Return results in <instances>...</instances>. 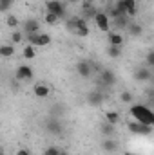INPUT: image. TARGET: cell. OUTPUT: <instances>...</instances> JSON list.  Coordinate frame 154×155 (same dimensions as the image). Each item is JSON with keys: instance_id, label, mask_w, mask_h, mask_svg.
<instances>
[{"instance_id": "1", "label": "cell", "mask_w": 154, "mask_h": 155, "mask_svg": "<svg viewBox=\"0 0 154 155\" xmlns=\"http://www.w3.org/2000/svg\"><path fill=\"white\" fill-rule=\"evenodd\" d=\"M131 116L134 117V121L142 123V124H154V114L147 105H132L131 107Z\"/></svg>"}, {"instance_id": "6", "label": "cell", "mask_w": 154, "mask_h": 155, "mask_svg": "<svg viewBox=\"0 0 154 155\" xmlns=\"http://www.w3.org/2000/svg\"><path fill=\"white\" fill-rule=\"evenodd\" d=\"M15 78H16L18 81H29V79H33V69L27 67V65H20V67L16 69Z\"/></svg>"}, {"instance_id": "25", "label": "cell", "mask_w": 154, "mask_h": 155, "mask_svg": "<svg viewBox=\"0 0 154 155\" xmlns=\"http://www.w3.org/2000/svg\"><path fill=\"white\" fill-rule=\"evenodd\" d=\"M5 24H7L9 27H16L20 22H18V18H16L15 15H7V18H5Z\"/></svg>"}, {"instance_id": "22", "label": "cell", "mask_w": 154, "mask_h": 155, "mask_svg": "<svg viewBox=\"0 0 154 155\" xmlns=\"http://www.w3.org/2000/svg\"><path fill=\"white\" fill-rule=\"evenodd\" d=\"M47 130H49V132H54V134H60V132H62V126H60L58 121H49V123H47Z\"/></svg>"}, {"instance_id": "18", "label": "cell", "mask_w": 154, "mask_h": 155, "mask_svg": "<svg viewBox=\"0 0 154 155\" xmlns=\"http://www.w3.org/2000/svg\"><path fill=\"white\" fill-rule=\"evenodd\" d=\"M105 121L111 123V124H116V123L120 121V114H118V112H113V110H109V112L105 114Z\"/></svg>"}, {"instance_id": "13", "label": "cell", "mask_w": 154, "mask_h": 155, "mask_svg": "<svg viewBox=\"0 0 154 155\" xmlns=\"http://www.w3.org/2000/svg\"><path fill=\"white\" fill-rule=\"evenodd\" d=\"M109 45H118L121 47L123 45V36L120 33H109Z\"/></svg>"}, {"instance_id": "4", "label": "cell", "mask_w": 154, "mask_h": 155, "mask_svg": "<svg viewBox=\"0 0 154 155\" xmlns=\"http://www.w3.org/2000/svg\"><path fill=\"white\" fill-rule=\"evenodd\" d=\"M45 7H47L49 13L56 15L58 18H65V5L60 0H47L45 2Z\"/></svg>"}, {"instance_id": "5", "label": "cell", "mask_w": 154, "mask_h": 155, "mask_svg": "<svg viewBox=\"0 0 154 155\" xmlns=\"http://www.w3.org/2000/svg\"><path fill=\"white\" fill-rule=\"evenodd\" d=\"M76 72L82 78H91V74H93V65H91V61H87V60L78 61L76 63Z\"/></svg>"}, {"instance_id": "30", "label": "cell", "mask_w": 154, "mask_h": 155, "mask_svg": "<svg viewBox=\"0 0 154 155\" xmlns=\"http://www.w3.org/2000/svg\"><path fill=\"white\" fill-rule=\"evenodd\" d=\"M120 99H121L123 103H131V101H132V94L125 90V92H121V96H120Z\"/></svg>"}, {"instance_id": "21", "label": "cell", "mask_w": 154, "mask_h": 155, "mask_svg": "<svg viewBox=\"0 0 154 155\" xmlns=\"http://www.w3.org/2000/svg\"><path fill=\"white\" fill-rule=\"evenodd\" d=\"M127 27H129V33H131V35H132V36H140V35H142V31H143V29H142V25H140V24H132V25H131V24H129V25H127Z\"/></svg>"}, {"instance_id": "19", "label": "cell", "mask_w": 154, "mask_h": 155, "mask_svg": "<svg viewBox=\"0 0 154 155\" xmlns=\"http://www.w3.org/2000/svg\"><path fill=\"white\" fill-rule=\"evenodd\" d=\"M116 148H118L116 141H113V139H109V137H107V139L103 141V150H105V152H114Z\"/></svg>"}, {"instance_id": "11", "label": "cell", "mask_w": 154, "mask_h": 155, "mask_svg": "<svg viewBox=\"0 0 154 155\" xmlns=\"http://www.w3.org/2000/svg\"><path fill=\"white\" fill-rule=\"evenodd\" d=\"M134 78L138 79V81H149L151 78H152V72H151V69H140V71H136V74H134Z\"/></svg>"}, {"instance_id": "24", "label": "cell", "mask_w": 154, "mask_h": 155, "mask_svg": "<svg viewBox=\"0 0 154 155\" xmlns=\"http://www.w3.org/2000/svg\"><path fill=\"white\" fill-rule=\"evenodd\" d=\"M13 2L15 0H0V13H7L13 7Z\"/></svg>"}, {"instance_id": "10", "label": "cell", "mask_w": 154, "mask_h": 155, "mask_svg": "<svg viewBox=\"0 0 154 155\" xmlns=\"http://www.w3.org/2000/svg\"><path fill=\"white\" fill-rule=\"evenodd\" d=\"M33 90H35V96H37V97H47L49 92H51V88H49L45 83H37Z\"/></svg>"}, {"instance_id": "7", "label": "cell", "mask_w": 154, "mask_h": 155, "mask_svg": "<svg viewBox=\"0 0 154 155\" xmlns=\"http://www.w3.org/2000/svg\"><path fill=\"white\" fill-rule=\"evenodd\" d=\"M24 31L26 35H35V33H40V22L35 20V18H29L24 22Z\"/></svg>"}, {"instance_id": "16", "label": "cell", "mask_w": 154, "mask_h": 155, "mask_svg": "<svg viewBox=\"0 0 154 155\" xmlns=\"http://www.w3.org/2000/svg\"><path fill=\"white\" fill-rule=\"evenodd\" d=\"M102 134H103V135H107V137H111V135L114 134V124H111V123H107V121H105V123L102 124Z\"/></svg>"}, {"instance_id": "12", "label": "cell", "mask_w": 154, "mask_h": 155, "mask_svg": "<svg viewBox=\"0 0 154 155\" xmlns=\"http://www.w3.org/2000/svg\"><path fill=\"white\" fill-rule=\"evenodd\" d=\"M13 54H15V47L13 45H7V43L0 45V56L2 58H11Z\"/></svg>"}, {"instance_id": "28", "label": "cell", "mask_w": 154, "mask_h": 155, "mask_svg": "<svg viewBox=\"0 0 154 155\" xmlns=\"http://www.w3.org/2000/svg\"><path fill=\"white\" fill-rule=\"evenodd\" d=\"M145 63H147L149 69L154 67V51H149V52H147V60H145Z\"/></svg>"}, {"instance_id": "15", "label": "cell", "mask_w": 154, "mask_h": 155, "mask_svg": "<svg viewBox=\"0 0 154 155\" xmlns=\"http://www.w3.org/2000/svg\"><path fill=\"white\" fill-rule=\"evenodd\" d=\"M22 54H24V58H26V60H33V58L37 56V49H35L33 45H26Z\"/></svg>"}, {"instance_id": "27", "label": "cell", "mask_w": 154, "mask_h": 155, "mask_svg": "<svg viewBox=\"0 0 154 155\" xmlns=\"http://www.w3.org/2000/svg\"><path fill=\"white\" fill-rule=\"evenodd\" d=\"M11 40H13V43H20V41L24 40V35H22L20 31H15V33L11 35Z\"/></svg>"}, {"instance_id": "32", "label": "cell", "mask_w": 154, "mask_h": 155, "mask_svg": "<svg viewBox=\"0 0 154 155\" xmlns=\"http://www.w3.org/2000/svg\"><path fill=\"white\" fill-rule=\"evenodd\" d=\"M16 155H31V153H29V150H26V148H20V150L16 152Z\"/></svg>"}, {"instance_id": "14", "label": "cell", "mask_w": 154, "mask_h": 155, "mask_svg": "<svg viewBox=\"0 0 154 155\" xmlns=\"http://www.w3.org/2000/svg\"><path fill=\"white\" fill-rule=\"evenodd\" d=\"M102 81H103V85H113V83L116 81L114 72H111V71H103V72H102Z\"/></svg>"}, {"instance_id": "17", "label": "cell", "mask_w": 154, "mask_h": 155, "mask_svg": "<svg viewBox=\"0 0 154 155\" xmlns=\"http://www.w3.org/2000/svg\"><path fill=\"white\" fill-rule=\"evenodd\" d=\"M51 43V36L47 33H38V47H45Z\"/></svg>"}, {"instance_id": "34", "label": "cell", "mask_w": 154, "mask_h": 155, "mask_svg": "<svg viewBox=\"0 0 154 155\" xmlns=\"http://www.w3.org/2000/svg\"><path fill=\"white\" fill-rule=\"evenodd\" d=\"M0 155H4V152H2V150H0Z\"/></svg>"}, {"instance_id": "31", "label": "cell", "mask_w": 154, "mask_h": 155, "mask_svg": "<svg viewBox=\"0 0 154 155\" xmlns=\"http://www.w3.org/2000/svg\"><path fill=\"white\" fill-rule=\"evenodd\" d=\"M94 5H93V0H82V9L83 11H89V9H93Z\"/></svg>"}, {"instance_id": "3", "label": "cell", "mask_w": 154, "mask_h": 155, "mask_svg": "<svg viewBox=\"0 0 154 155\" xmlns=\"http://www.w3.org/2000/svg\"><path fill=\"white\" fill-rule=\"evenodd\" d=\"M129 132L134 135H151L152 134V126L151 124H142L138 121H129Z\"/></svg>"}, {"instance_id": "20", "label": "cell", "mask_w": 154, "mask_h": 155, "mask_svg": "<svg viewBox=\"0 0 154 155\" xmlns=\"http://www.w3.org/2000/svg\"><path fill=\"white\" fill-rule=\"evenodd\" d=\"M44 20H45V24H47V25H54V24H58V20H60V18H58L56 15H53V13H49V11H47V13H45V16H44Z\"/></svg>"}, {"instance_id": "23", "label": "cell", "mask_w": 154, "mask_h": 155, "mask_svg": "<svg viewBox=\"0 0 154 155\" xmlns=\"http://www.w3.org/2000/svg\"><path fill=\"white\" fill-rule=\"evenodd\" d=\"M107 54H109L111 58H118V56L121 54V47H118V45H109Z\"/></svg>"}, {"instance_id": "33", "label": "cell", "mask_w": 154, "mask_h": 155, "mask_svg": "<svg viewBox=\"0 0 154 155\" xmlns=\"http://www.w3.org/2000/svg\"><path fill=\"white\" fill-rule=\"evenodd\" d=\"M67 2H69V4H80L82 0H67Z\"/></svg>"}, {"instance_id": "26", "label": "cell", "mask_w": 154, "mask_h": 155, "mask_svg": "<svg viewBox=\"0 0 154 155\" xmlns=\"http://www.w3.org/2000/svg\"><path fill=\"white\" fill-rule=\"evenodd\" d=\"M65 27H67L71 33H75V31H76V18H69V20L65 22Z\"/></svg>"}, {"instance_id": "8", "label": "cell", "mask_w": 154, "mask_h": 155, "mask_svg": "<svg viewBox=\"0 0 154 155\" xmlns=\"http://www.w3.org/2000/svg\"><path fill=\"white\" fill-rule=\"evenodd\" d=\"M87 101H89L93 107H98V105H102V101H103V94H102L100 90H93V92H89Z\"/></svg>"}, {"instance_id": "2", "label": "cell", "mask_w": 154, "mask_h": 155, "mask_svg": "<svg viewBox=\"0 0 154 155\" xmlns=\"http://www.w3.org/2000/svg\"><path fill=\"white\" fill-rule=\"evenodd\" d=\"M94 24H96V27H98L100 31H103V33H109V31H111V18H109V15L103 13V11H96V15H94Z\"/></svg>"}, {"instance_id": "29", "label": "cell", "mask_w": 154, "mask_h": 155, "mask_svg": "<svg viewBox=\"0 0 154 155\" xmlns=\"http://www.w3.org/2000/svg\"><path fill=\"white\" fill-rule=\"evenodd\" d=\"M62 152L56 148V146H49V148H45V152H44V155H60Z\"/></svg>"}, {"instance_id": "9", "label": "cell", "mask_w": 154, "mask_h": 155, "mask_svg": "<svg viewBox=\"0 0 154 155\" xmlns=\"http://www.w3.org/2000/svg\"><path fill=\"white\" fill-rule=\"evenodd\" d=\"M75 35H78V36H87L89 35V27H87V22L83 18H76V31H75Z\"/></svg>"}, {"instance_id": "35", "label": "cell", "mask_w": 154, "mask_h": 155, "mask_svg": "<svg viewBox=\"0 0 154 155\" xmlns=\"http://www.w3.org/2000/svg\"><path fill=\"white\" fill-rule=\"evenodd\" d=\"M60 155H65V153H60Z\"/></svg>"}]
</instances>
